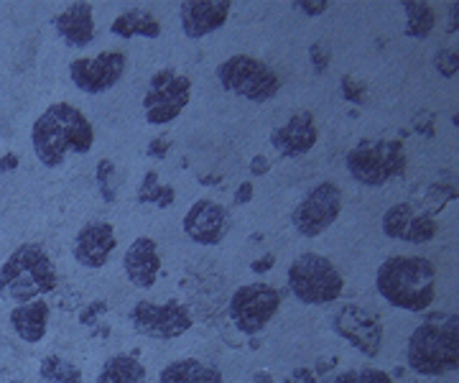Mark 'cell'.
Segmentation results:
<instances>
[{
  "label": "cell",
  "instance_id": "6da1fadb",
  "mask_svg": "<svg viewBox=\"0 0 459 383\" xmlns=\"http://www.w3.org/2000/svg\"><path fill=\"white\" fill-rule=\"evenodd\" d=\"M95 146L90 118L72 102H51L31 126V149L47 169L62 167L69 153L84 156Z\"/></svg>",
  "mask_w": 459,
  "mask_h": 383
},
{
  "label": "cell",
  "instance_id": "7a4b0ae2",
  "mask_svg": "<svg viewBox=\"0 0 459 383\" xmlns=\"http://www.w3.org/2000/svg\"><path fill=\"white\" fill-rule=\"evenodd\" d=\"M376 289L395 309L427 312L437 294V268L424 256H391L377 266Z\"/></svg>",
  "mask_w": 459,
  "mask_h": 383
},
{
  "label": "cell",
  "instance_id": "3957f363",
  "mask_svg": "<svg viewBox=\"0 0 459 383\" xmlns=\"http://www.w3.org/2000/svg\"><path fill=\"white\" fill-rule=\"evenodd\" d=\"M409 368L419 376H444L459 368V315L431 312L411 333Z\"/></svg>",
  "mask_w": 459,
  "mask_h": 383
},
{
  "label": "cell",
  "instance_id": "277c9868",
  "mask_svg": "<svg viewBox=\"0 0 459 383\" xmlns=\"http://www.w3.org/2000/svg\"><path fill=\"white\" fill-rule=\"evenodd\" d=\"M56 283V266L41 243H21L0 266V300L13 304L41 300Z\"/></svg>",
  "mask_w": 459,
  "mask_h": 383
},
{
  "label": "cell",
  "instance_id": "5b68a950",
  "mask_svg": "<svg viewBox=\"0 0 459 383\" xmlns=\"http://www.w3.org/2000/svg\"><path fill=\"white\" fill-rule=\"evenodd\" d=\"M344 164L350 177L362 187H383L406 174L409 156L406 146L395 138H362L350 149Z\"/></svg>",
  "mask_w": 459,
  "mask_h": 383
},
{
  "label": "cell",
  "instance_id": "8992f818",
  "mask_svg": "<svg viewBox=\"0 0 459 383\" xmlns=\"http://www.w3.org/2000/svg\"><path fill=\"white\" fill-rule=\"evenodd\" d=\"M289 292L301 304H332L342 297L344 276L322 253H301L289 266Z\"/></svg>",
  "mask_w": 459,
  "mask_h": 383
},
{
  "label": "cell",
  "instance_id": "52a82bcc",
  "mask_svg": "<svg viewBox=\"0 0 459 383\" xmlns=\"http://www.w3.org/2000/svg\"><path fill=\"white\" fill-rule=\"evenodd\" d=\"M217 83L225 92L250 102H268L281 92L279 72L250 54H235L225 59L217 67Z\"/></svg>",
  "mask_w": 459,
  "mask_h": 383
},
{
  "label": "cell",
  "instance_id": "ba28073f",
  "mask_svg": "<svg viewBox=\"0 0 459 383\" xmlns=\"http://www.w3.org/2000/svg\"><path fill=\"white\" fill-rule=\"evenodd\" d=\"M192 100V80L174 67L153 72L143 95V113L151 126H166L186 110Z\"/></svg>",
  "mask_w": 459,
  "mask_h": 383
},
{
  "label": "cell",
  "instance_id": "9c48e42d",
  "mask_svg": "<svg viewBox=\"0 0 459 383\" xmlns=\"http://www.w3.org/2000/svg\"><path fill=\"white\" fill-rule=\"evenodd\" d=\"M283 292L271 283L253 282L238 286L230 297V319L243 335H258L276 317Z\"/></svg>",
  "mask_w": 459,
  "mask_h": 383
},
{
  "label": "cell",
  "instance_id": "30bf717a",
  "mask_svg": "<svg viewBox=\"0 0 459 383\" xmlns=\"http://www.w3.org/2000/svg\"><path fill=\"white\" fill-rule=\"evenodd\" d=\"M133 330L151 340H174L192 330L195 315L192 309L179 300H169L156 304V301H135L131 309Z\"/></svg>",
  "mask_w": 459,
  "mask_h": 383
},
{
  "label": "cell",
  "instance_id": "8fae6325",
  "mask_svg": "<svg viewBox=\"0 0 459 383\" xmlns=\"http://www.w3.org/2000/svg\"><path fill=\"white\" fill-rule=\"evenodd\" d=\"M342 213V192L334 182H322L312 187L291 213L296 233L304 238H316L329 231Z\"/></svg>",
  "mask_w": 459,
  "mask_h": 383
},
{
  "label": "cell",
  "instance_id": "7c38bea8",
  "mask_svg": "<svg viewBox=\"0 0 459 383\" xmlns=\"http://www.w3.org/2000/svg\"><path fill=\"white\" fill-rule=\"evenodd\" d=\"M332 330L344 337L365 358H377L383 350V322L360 304H342L332 315Z\"/></svg>",
  "mask_w": 459,
  "mask_h": 383
},
{
  "label": "cell",
  "instance_id": "4fadbf2b",
  "mask_svg": "<svg viewBox=\"0 0 459 383\" xmlns=\"http://www.w3.org/2000/svg\"><path fill=\"white\" fill-rule=\"evenodd\" d=\"M123 51H102L98 57H77L69 62V80L84 95H102L113 90L126 74Z\"/></svg>",
  "mask_w": 459,
  "mask_h": 383
},
{
  "label": "cell",
  "instance_id": "5bb4252c",
  "mask_svg": "<svg viewBox=\"0 0 459 383\" xmlns=\"http://www.w3.org/2000/svg\"><path fill=\"white\" fill-rule=\"evenodd\" d=\"M383 233L394 240H406L413 246H421L434 240L439 233V222L431 213L424 210H416L411 202H398L394 207L385 210L383 215Z\"/></svg>",
  "mask_w": 459,
  "mask_h": 383
},
{
  "label": "cell",
  "instance_id": "9a60e30c",
  "mask_svg": "<svg viewBox=\"0 0 459 383\" xmlns=\"http://www.w3.org/2000/svg\"><path fill=\"white\" fill-rule=\"evenodd\" d=\"M230 213L214 200H197L184 215V233L199 246H220L230 233Z\"/></svg>",
  "mask_w": 459,
  "mask_h": 383
},
{
  "label": "cell",
  "instance_id": "2e32d148",
  "mask_svg": "<svg viewBox=\"0 0 459 383\" xmlns=\"http://www.w3.org/2000/svg\"><path fill=\"white\" fill-rule=\"evenodd\" d=\"M117 246V238H115V228L110 222H87L82 225L77 235H74V243H72V258L84 268H102L110 261V253Z\"/></svg>",
  "mask_w": 459,
  "mask_h": 383
},
{
  "label": "cell",
  "instance_id": "e0dca14e",
  "mask_svg": "<svg viewBox=\"0 0 459 383\" xmlns=\"http://www.w3.org/2000/svg\"><path fill=\"white\" fill-rule=\"evenodd\" d=\"M230 0H186L179 5V23L184 36L204 39L220 31L230 18Z\"/></svg>",
  "mask_w": 459,
  "mask_h": 383
},
{
  "label": "cell",
  "instance_id": "ac0fdd59",
  "mask_svg": "<svg viewBox=\"0 0 459 383\" xmlns=\"http://www.w3.org/2000/svg\"><path fill=\"white\" fill-rule=\"evenodd\" d=\"M316 141H319V131H316V120L309 110L294 113L271 134V146L286 159H299V156L309 153L316 146Z\"/></svg>",
  "mask_w": 459,
  "mask_h": 383
},
{
  "label": "cell",
  "instance_id": "d6986e66",
  "mask_svg": "<svg viewBox=\"0 0 459 383\" xmlns=\"http://www.w3.org/2000/svg\"><path fill=\"white\" fill-rule=\"evenodd\" d=\"M123 268L126 276L133 286L138 289H151L159 274H161V253H159V243L148 235H138L133 240L126 256H123Z\"/></svg>",
  "mask_w": 459,
  "mask_h": 383
},
{
  "label": "cell",
  "instance_id": "ffe728a7",
  "mask_svg": "<svg viewBox=\"0 0 459 383\" xmlns=\"http://www.w3.org/2000/svg\"><path fill=\"white\" fill-rule=\"evenodd\" d=\"M54 29L69 49H87L95 41V13L90 3H69L54 16Z\"/></svg>",
  "mask_w": 459,
  "mask_h": 383
},
{
  "label": "cell",
  "instance_id": "44dd1931",
  "mask_svg": "<svg viewBox=\"0 0 459 383\" xmlns=\"http://www.w3.org/2000/svg\"><path fill=\"white\" fill-rule=\"evenodd\" d=\"M49 317L51 309L49 304L44 300L26 301V304H16L8 315V322L13 327V333L29 343V345H36L47 337V330H49Z\"/></svg>",
  "mask_w": 459,
  "mask_h": 383
},
{
  "label": "cell",
  "instance_id": "7402d4cb",
  "mask_svg": "<svg viewBox=\"0 0 459 383\" xmlns=\"http://www.w3.org/2000/svg\"><path fill=\"white\" fill-rule=\"evenodd\" d=\"M159 383H225V379L210 363H202L197 358H179L159 373Z\"/></svg>",
  "mask_w": 459,
  "mask_h": 383
},
{
  "label": "cell",
  "instance_id": "603a6c76",
  "mask_svg": "<svg viewBox=\"0 0 459 383\" xmlns=\"http://www.w3.org/2000/svg\"><path fill=\"white\" fill-rule=\"evenodd\" d=\"M110 34L120 36V39H133V36L159 39L161 36V21L146 8H128L110 23Z\"/></svg>",
  "mask_w": 459,
  "mask_h": 383
},
{
  "label": "cell",
  "instance_id": "cb8c5ba5",
  "mask_svg": "<svg viewBox=\"0 0 459 383\" xmlns=\"http://www.w3.org/2000/svg\"><path fill=\"white\" fill-rule=\"evenodd\" d=\"M146 366L133 353H115L110 355L98 373L95 383H143Z\"/></svg>",
  "mask_w": 459,
  "mask_h": 383
},
{
  "label": "cell",
  "instance_id": "d4e9b609",
  "mask_svg": "<svg viewBox=\"0 0 459 383\" xmlns=\"http://www.w3.org/2000/svg\"><path fill=\"white\" fill-rule=\"evenodd\" d=\"M401 11L406 16V31L403 34L409 39H429L434 26H437V13L431 11L429 3H419V0H403Z\"/></svg>",
  "mask_w": 459,
  "mask_h": 383
},
{
  "label": "cell",
  "instance_id": "484cf974",
  "mask_svg": "<svg viewBox=\"0 0 459 383\" xmlns=\"http://www.w3.org/2000/svg\"><path fill=\"white\" fill-rule=\"evenodd\" d=\"M39 376L41 383H82V370L65 355H44Z\"/></svg>",
  "mask_w": 459,
  "mask_h": 383
},
{
  "label": "cell",
  "instance_id": "4316f807",
  "mask_svg": "<svg viewBox=\"0 0 459 383\" xmlns=\"http://www.w3.org/2000/svg\"><path fill=\"white\" fill-rule=\"evenodd\" d=\"M177 200V189L171 184H164L153 169L143 174V182L138 187V202L141 205H156V207H171Z\"/></svg>",
  "mask_w": 459,
  "mask_h": 383
},
{
  "label": "cell",
  "instance_id": "83f0119b",
  "mask_svg": "<svg viewBox=\"0 0 459 383\" xmlns=\"http://www.w3.org/2000/svg\"><path fill=\"white\" fill-rule=\"evenodd\" d=\"M95 182H98V192L108 205H113L117 197V167L110 159H100L98 169H95Z\"/></svg>",
  "mask_w": 459,
  "mask_h": 383
},
{
  "label": "cell",
  "instance_id": "f1b7e54d",
  "mask_svg": "<svg viewBox=\"0 0 459 383\" xmlns=\"http://www.w3.org/2000/svg\"><path fill=\"white\" fill-rule=\"evenodd\" d=\"M332 383H394V379L377 368H350V370L337 373Z\"/></svg>",
  "mask_w": 459,
  "mask_h": 383
},
{
  "label": "cell",
  "instance_id": "f546056e",
  "mask_svg": "<svg viewBox=\"0 0 459 383\" xmlns=\"http://www.w3.org/2000/svg\"><path fill=\"white\" fill-rule=\"evenodd\" d=\"M459 197V187L449 177L442 179V182H434L427 189V200L431 202V215L434 213H439L444 205H449L452 200H457Z\"/></svg>",
  "mask_w": 459,
  "mask_h": 383
},
{
  "label": "cell",
  "instance_id": "4dcf8cb0",
  "mask_svg": "<svg viewBox=\"0 0 459 383\" xmlns=\"http://www.w3.org/2000/svg\"><path fill=\"white\" fill-rule=\"evenodd\" d=\"M434 69L442 74L444 80H452L459 72V51L439 49L434 54Z\"/></svg>",
  "mask_w": 459,
  "mask_h": 383
},
{
  "label": "cell",
  "instance_id": "1f68e13d",
  "mask_svg": "<svg viewBox=\"0 0 459 383\" xmlns=\"http://www.w3.org/2000/svg\"><path fill=\"white\" fill-rule=\"evenodd\" d=\"M340 90H342V98L352 105H362L368 100V87L360 80H355L352 74H344L340 80Z\"/></svg>",
  "mask_w": 459,
  "mask_h": 383
},
{
  "label": "cell",
  "instance_id": "d6a6232c",
  "mask_svg": "<svg viewBox=\"0 0 459 383\" xmlns=\"http://www.w3.org/2000/svg\"><path fill=\"white\" fill-rule=\"evenodd\" d=\"M309 59H312V67L316 74H325L329 69V65H332V54H329L327 47L319 44V41L309 47Z\"/></svg>",
  "mask_w": 459,
  "mask_h": 383
},
{
  "label": "cell",
  "instance_id": "836d02e7",
  "mask_svg": "<svg viewBox=\"0 0 459 383\" xmlns=\"http://www.w3.org/2000/svg\"><path fill=\"white\" fill-rule=\"evenodd\" d=\"M437 118L434 113H429V110H419L416 116H413V131L419 135H427V138H434L437 134Z\"/></svg>",
  "mask_w": 459,
  "mask_h": 383
},
{
  "label": "cell",
  "instance_id": "e575fe53",
  "mask_svg": "<svg viewBox=\"0 0 459 383\" xmlns=\"http://www.w3.org/2000/svg\"><path fill=\"white\" fill-rule=\"evenodd\" d=\"M108 312V301H90L87 307H84L82 312H80V322H82L84 327H90V325H95L100 317Z\"/></svg>",
  "mask_w": 459,
  "mask_h": 383
},
{
  "label": "cell",
  "instance_id": "d590c367",
  "mask_svg": "<svg viewBox=\"0 0 459 383\" xmlns=\"http://www.w3.org/2000/svg\"><path fill=\"white\" fill-rule=\"evenodd\" d=\"M294 8L301 11V13H307V16H322L329 8V3L327 0H296Z\"/></svg>",
  "mask_w": 459,
  "mask_h": 383
},
{
  "label": "cell",
  "instance_id": "8d00e7d4",
  "mask_svg": "<svg viewBox=\"0 0 459 383\" xmlns=\"http://www.w3.org/2000/svg\"><path fill=\"white\" fill-rule=\"evenodd\" d=\"M319 381V376L314 373V368H294L283 383H316Z\"/></svg>",
  "mask_w": 459,
  "mask_h": 383
},
{
  "label": "cell",
  "instance_id": "74e56055",
  "mask_svg": "<svg viewBox=\"0 0 459 383\" xmlns=\"http://www.w3.org/2000/svg\"><path fill=\"white\" fill-rule=\"evenodd\" d=\"M169 149H171V141H169V138H153V141L148 144V156H151V159H166Z\"/></svg>",
  "mask_w": 459,
  "mask_h": 383
},
{
  "label": "cell",
  "instance_id": "f35d334b",
  "mask_svg": "<svg viewBox=\"0 0 459 383\" xmlns=\"http://www.w3.org/2000/svg\"><path fill=\"white\" fill-rule=\"evenodd\" d=\"M271 171V161L263 156V153H255L253 159H250V174L253 177H265Z\"/></svg>",
  "mask_w": 459,
  "mask_h": 383
},
{
  "label": "cell",
  "instance_id": "ab89813d",
  "mask_svg": "<svg viewBox=\"0 0 459 383\" xmlns=\"http://www.w3.org/2000/svg\"><path fill=\"white\" fill-rule=\"evenodd\" d=\"M273 264H276V256H273V253H265L263 258H255V261L250 264V271H253V274H265V271L273 268Z\"/></svg>",
  "mask_w": 459,
  "mask_h": 383
},
{
  "label": "cell",
  "instance_id": "60d3db41",
  "mask_svg": "<svg viewBox=\"0 0 459 383\" xmlns=\"http://www.w3.org/2000/svg\"><path fill=\"white\" fill-rule=\"evenodd\" d=\"M253 192H255L253 182H240V187L235 189V202L238 205H247V202L253 200Z\"/></svg>",
  "mask_w": 459,
  "mask_h": 383
},
{
  "label": "cell",
  "instance_id": "b9f144b4",
  "mask_svg": "<svg viewBox=\"0 0 459 383\" xmlns=\"http://www.w3.org/2000/svg\"><path fill=\"white\" fill-rule=\"evenodd\" d=\"M18 156L13 153V151H8V153H3L0 156V174H11V171H16L18 169Z\"/></svg>",
  "mask_w": 459,
  "mask_h": 383
},
{
  "label": "cell",
  "instance_id": "7bdbcfd3",
  "mask_svg": "<svg viewBox=\"0 0 459 383\" xmlns=\"http://www.w3.org/2000/svg\"><path fill=\"white\" fill-rule=\"evenodd\" d=\"M446 31L457 34L459 31V3H449V21H446Z\"/></svg>",
  "mask_w": 459,
  "mask_h": 383
},
{
  "label": "cell",
  "instance_id": "ee69618b",
  "mask_svg": "<svg viewBox=\"0 0 459 383\" xmlns=\"http://www.w3.org/2000/svg\"><path fill=\"white\" fill-rule=\"evenodd\" d=\"M334 366H337V361H334V358H327V361H319V363H316V370H314V373H316V376H319V373L325 376L329 368H334Z\"/></svg>",
  "mask_w": 459,
  "mask_h": 383
},
{
  "label": "cell",
  "instance_id": "f6af8a7d",
  "mask_svg": "<svg viewBox=\"0 0 459 383\" xmlns=\"http://www.w3.org/2000/svg\"><path fill=\"white\" fill-rule=\"evenodd\" d=\"M253 381H255V383H273V379H271V373H265V370H258V373L253 376Z\"/></svg>",
  "mask_w": 459,
  "mask_h": 383
},
{
  "label": "cell",
  "instance_id": "bcb514c9",
  "mask_svg": "<svg viewBox=\"0 0 459 383\" xmlns=\"http://www.w3.org/2000/svg\"><path fill=\"white\" fill-rule=\"evenodd\" d=\"M452 126H455V128H457V131H459V110H457V113H455V116H452Z\"/></svg>",
  "mask_w": 459,
  "mask_h": 383
},
{
  "label": "cell",
  "instance_id": "7dc6e473",
  "mask_svg": "<svg viewBox=\"0 0 459 383\" xmlns=\"http://www.w3.org/2000/svg\"><path fill=\"white\" fill-rule=\"evenodd\" d=\"M13 383H26V381H13Z\"/></svg>",
  "mask_w": 459,
  "mask_h": 383
}]
</instances>
